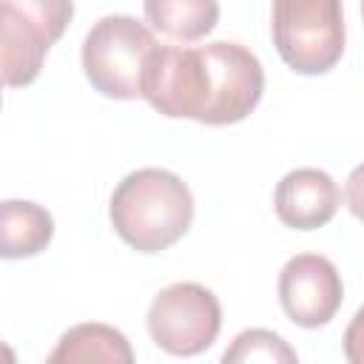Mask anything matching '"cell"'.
Returning <instances> with one entry per match:
<instances>
[{
    "instance_id": "obj_1",
    "label": "cell",
    "mask_w": 364,
    "mask_h": 364,
    "mask_svg": "<svg viewBox=\"0 0 364 364\" xmlns=\"http://www.w3.org/2000/svg\"><path fill=\"white\" fill-rule=\"evenodd\" d=\"M264 71L253 51L216 40L196 48L156 46L142 77V97L162 117L205 125L245 119L262 100Z\"/></svg>"
},
{
    "instance_id": "obj_2",
    "label": "cell",
    "mask_w": 364,
    "mask_h": 364,
    "mask_svg": "<svg viewBox=\"0 0 364 364\" xmlns=\"http://www.w3.org/2000/svg\"><path fill=\"white\" fill-rule=\"evenodd\" d=\"M117 236L139 253H159L179 242L193 222L191 188L165 168H139L122 176L108 202Z\"/></svg>"
},
{
    "instance_id": "obj_3",
    "label": "cell",
    "mask_w": 364,
    "mask_h": 364,
    "mask_svg": "<svg viewBox=\"0 0 364 364\" xmlns=\"http://www.w3.org/2000/svg\"><path fill=\"white\" fill-rule=\"evenodd\" d=\"M159 43L151 28L128 14H108L82 40V71L88 82L111 100L142 97V77Z\"/></svg>"
},
{
    "instance_id": "obj_4",
    "label": "cell",
    "mask_w": 364,
    "mask_h": 364,
    "mask_svg": "<svg viewBox=\"0 0 364 364\" xmlns=\"http://www.w3.org/2000/svg\"><path fill=\"white\" fill-rule=\"evenodd\" d=\"M273 43L296 74H324L344 54L341 0H273Z\"/></svg>"
},
{
    "instance_id": "obj_5",
    "label": "cell",
    "mask_w": 364,
    "mask_h": 364,
    "mask_svg": "<svg viewBox=\"0 0 364 364\" xmlns=\"http://www.w3.org/2000/svg\"><path fill=\"white\" fill-rule=\"evenodd\" d=\"M74 17V0H0L3 82L20 88L37 80L48 48Z\"/></svg>"
},
{
    "instance_id": "obj_6",
    "label": "cell",
    "mask_w": 364,
    "mask_h": 364,
    "mask_svg": "<svg viewBox=\"0 0 364 364\" xmlns=\"http://www.w3.org/2000/svg\"><path fill=\"white\" fill-rule=\"evenodd\" d=\"M156 347L171 355L205 353L222 327V307L213 290L196 282H176L162 287L145 316Z\"/></svg>"
},
{
    "instance_id": "obj_7",
    "label": "cell",
    "mask_w": 364,
    "mask_h": 364,
    "mask_svg": "<svg viewBox=\"0 0 364 364\" xmlns=\"http://www.w3.org/2000/svg\"><path fill=\"white\" fill-rule=\"evenodd\" d=\"M279 301L287 318L299 327L313 330L327 324L344 301V284L336 264L318 253L287 259L279 273Z\"/></svg>"
},
{
    "instance_id": "obj_8",
    "label": "cell",
    "mask_w": 364,
    "mask_h": 364,
    "mask_svg": "<svg viewBox=\"0 0 364 364\" xmlns=\"http://www.w3.org/2000/svg\"><path fill=\"white\" fill-rule=\"evenodd\" d=\"M341 205V191L321 168H296L284 173L273 193V208L282 225L293 230H316L327 225Z\"/></svg>"
},
{
    "instance_id": "obj_9",
    "label": "cell",
    "mask_w": 364,
    "mask_h": 364,
    "mask_svg": "<svg viewBox=\"0 0 364 364\" xmlns=\"http://www.w3.org/2000/svg\"><path fill=\"white\" fill-rule=\"evenodd\" d=\"M54 236L51 213L26 199H6L0 205V256L26 259L48 247Z\"/></svg>"
},
{
    "instance_id": "obj_10",
    "label": "cell",
    "mask_w": 364,
    "mask_h": 364,
    "mask_svg": "<svg viewBox=\"0 0 364 364\" xmlns=\"http://www.w3.org/2000/svg\"><path fill=\"white\" fill-rule=\"evenodd\" d=\"M51 364H74V361H114V364H131L134 353L128 338L108 324H77L65 330L57 341V347L48 355Z\"/></svg>"
},
{
    "instance_id": "obj_11",
    "label": "cell",
    "mask_w": 364,
    "mask_h": 364,
    "mask_svg": "<svg viewBox=\"0 0 364 364\" xmlns=\"http://www.w3.org/2000/svg\"><path fill=\"white\" fill-rule=\"evenodd\" d=\"M145 20L165 37L193 43L213 31L219 20L216 0H142Z\"/></svg>"
},
{
    "instance_id": "obj_12",
    "label": "cell",
    "mask_w": 364,
    "mask_h": 364,
    "mask_svg": "<svg viewBox=\"0 0 364 364\" xmlns=\"http://www.w3.org/2000/svg\"><path fill=\"white\" fill-rule=\"evenodd\" d=\"M225 364H239V361H284V364H293L296 361V350L276 333L270 330H262V327H253V330H245L233 338V344L225 350L222 355Z\"/></svg>"
},
{
    "instance_id": "obj_13",
    "label": "cell",
    "mask_w": 364,
    "mask_h": 364,
    "mask_svg": "<svg viewBox=\"0 0 364 364\" xmlns=\"http://www.w3.org/2000/svg\"><path fill=\"white\" fill-rule=\"evenodd\" d=\"M344 355L353 364H364V307L355 310L344 330Z\"/></svg>"
},
{
    "instance_id": "obj_14",
    "label": "cell",
    "mask_w": 364,
    "mask_h": 364,
    "mask_svg": "<svg viewBox=\"0 0 364 364\" xmlns=\"http://www.w3.org/2000/svg\"><path fill=\"white\" fill-rule=\"evenodd\" d=\"M344 199H347L350 213H353L358 222H364V162L350 171L347 185H344Z\"/></svg>"
},
{
    "instance_id": "obj_15",
    "label": "cell",
    "mask_w": 364,
    "mask_h": 364,
    "mask_svg": "<svg viewBox=\"0 0 364 364\" xmlns=\"http://www.w3.org/2000/svg\"><path fill=\"white\" fill-rule=\"evenodd\" d=\"M361 17H364V0H361Z\"/></svg>"
}]
</instances>
